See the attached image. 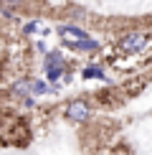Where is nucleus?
<instances>
[{"mask_svg":"<svg viewBox=\"0 0 152 155\" xmlns=\"http://www.w3.org/2000/svg\"><path fill=\"white\" fill-rule=\"evenodd\" d=\"M13 89H15L18 94H25V92H28V89H30V84H28V81H18L15 87H13Z\"/></svg>","mask_w":152,"mask_h":155,"instance_id":"nucleus-9","label":"nucleus"},{"mask_svg":"<svg viewBox=\"0 0 152 155\" xmlns=\"http://www.w3.org/2000/svg\"><path fill=\"white\" fill-rule=\"evenodd\" d=\"M23 31H25V33H43V36L48 33V28H46V25H43V23H38V21L28 23V25H23Z\"/></svg>","mask_w":152,"mask_h":155,"instance_id":"nucleus-6","label":"nucleus"},{"mask_svg":"<svg viewBox=\"0 0 152 155\" xmlns=\"http://www.w3.org/2000/svg\"><path fill=\"white\" fill-rule=\"evenodd\" d=\"M43 66H46L48 79H56V81H59L61 76H63V81H68V76L63 74V69H66V59H63V54L51 51V54L46 56V61H43Z\"/></svg>","mask_w":152,"mask_h":155,"instance_id":"nucleus-2","label":"nucleus"},{"mask_svg":"<svg viewBox=\"0 0 152 155\" xmlns=\"http://www.w3.org/2000/svg\"><path fill=\"white\" fill-rule=\"evenodd\" d=\"M59 36H61V41L68 43V46H71V43H79L81 38H86L84 31L74 28V25H59Z\"/></svg>","mask_w":152,"mask_h":155,"instance_id":"nucleus-4","label":"nucleus"},{"mask_svg":"<svg viewBox=\"0 0 152 155\" xmlns=\"http://www.w3.org/2000/svg\"><path fill=\"white\" fill-rule=\"evenodd\" d=\"M71 48H76V51H99V41H94V38H81L79 43H71Z\"/></svg>","mask_w":152,"mask_h":155,"instance_id":"nucleus-5","label":"nucleus"},{"mask_svg":"<svg viewBox=\"0 0 152 155\" xmlns=\"http://www.w3.org/2000/svg\"><path fill=\"white\" fill-rule=\"evenodd\" d=\"M30 87H33V92H38V94H46V92H51V87L46 81H30Z\"/></svg>","mask_w":152,"mask_h":155,"instance_id":"nucleus-8","label":"nucleus"},{"mask_svg":"<svg viewBox=\"0 0 152 155\" xmlns=\"http://www.w3.org/2000/svg\"><path fill=\"white\" fill-rule=\"evenodd\" d=\"M147 46H152V36L147 33H127L119 41V51H124V54H137V51H144Z\"/></svg>","mask_w":152,"mask_h":155,"instance_id":"nucleus-1","label":"nucleus"},{"mask_svg":"<svg viewBox=\"0 0 152 155\" xmlns=\"http://www.w3.org/2000/svg\"><path fill=\"white\" fill-rule=\"evenodd\" d=\"M5 5H21V0H3Z\"/></svg>","mask_w":152,"mask_h":155,"instance_id":"nucleus-10","label":"nucleus"},{"mask_svg":"<svg viewBox=\"0 0 152 155\" xmlns=\"http://www.w3.org/2000/svg\"><path fill=\"white\" fill-rule=\"evenodd\" d=\"M63 114H66V120H71V122H84V120H89L91 109H89L86 99H71L66 104V109H63Z\"/></svg>","mask_w":152,"mask_h":155,"instance_id":"nucleus-3","label":"nucleus"},{"mask_svg":"<svg viewBox=\"0 0 152 155\" xmlns=\"http://www.w3.org/2000/svg\"><path fill=\"white\" fill-rule=\"evenodd\" d=\"M81 76H84V79H104V71H101L99 66H89V69L81 71Z\"/></svg>","mask_w":152,"mask_h":155,"instance_id":"nucleus-7","label":"nucleus"}]
</instances>
